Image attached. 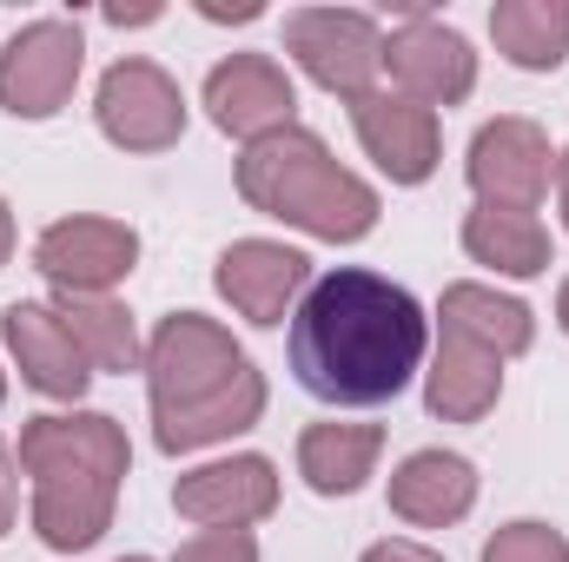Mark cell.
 <instances>
[{"label":"cell","instance_id":"obj_1","mask_svg":"<svg viewBox=\"0 0 569 562\" xmlns=\"http://www.w3.org/2000/svg\"><path fill=\"white\" fill-rule=\"evenodd\" d=\"M425 364V311L405 284L338 265L291 318V371L325 404H391Z\"/></svg>","mask_w":569,"mask_h":562},{"label":"cell","instance_id":"obj_2","mask_svg":"<svg viewBox=\"0 0 569 562\" xmlns=\"http://www.w3.org/2000/svg\"><path fill=\"white\" fill-rule=\"evenodd\" d=\"M146 384H152V423L159 450H199L232 430H252L266 411V378L246 364L232 331H219L199 311H172L146 351Z\"/></svg>","mask_w":569,"mask_h":562},{"label":"cell","instance_id":"obj_3","mask_svg":"<svg viewBox=\"0 0 569 562\" xmlns=\"http://www.w3.org/2000/svg\"><path fill=\"white\" fill-rule=\"evenodd\" d=\"M20 463L33 476V530L47 550H93L113 523V496L127 476V430L100 411L27 418Z\"/></svg>","mask_w":569,"mask_h":562},{"label":"cell","instance_id":"obj_4","mask_svg":"<svg viewBox=\"0 0 569 562\" xmlns=\"http://www.w3.org/2000/svg\"><path fill=\"white\" fill-rule=\"evenodd\" d=\"M239 199L266 219L311 232V239H331V245H351L378 225V192L358 172H345L325 152V140L305 127H284V133H266V140L246 145Z\"/></svg>","mask_w":569,"mask_h":562},{"label":"cell","instance_id":"obj_5","mask_svg":"<svg viewBox=\"0 0 569 562\" xmlns=\"http://www.w3.org/2000/svg\"><path fill=\"white\" fill-rule=\"evenodd\" d=\"M284 53L325 87V93H351L365 100L378 67H385V33L371 13H351V7H298L284 20Z\"/></svg>","mask_w":569,"mask_h":562},{"label":"cell","instance_id":"obj_6","mask_svg":"<svg viewBox=\"0 0 569 562\" xmlns=\"http://www.w3.org/2000/svg\"><path fill=\"white\" fill-rule=\"evenodd\" d=\"M87 40L73 20H33L0 47V107L13 120H53L73 100Z\"/></svg>","mask_w":569,"mask_h":562},{"label":"cell","instance_id":"obj_7","mask_svg":"<svg viewBox=\"0 0 569 562\" xmlns=\"http://www.w3.org/2000/svg\"><path fill=\"white\" fill-rule=\"evenodd\" d=\"M93 113H100V133L113 145H127V152H166V145L186 133V100L166 80V67H152V60L107 67Z\"/></svg>","mask_w":569,"mask_h":562},{"label":"cell","instance_id":"obj_8","mask_svg":"<svg viewBox=\"0 0 569 562\" xmlns=\"http://www.w3.org/2000/svg\"><path fill=\"white\" fill-rule=\"evenodd\" d=\"M385 67H391V80H398V93L405 100H418V107H457L470 87H477V53H470V40L457 33V27H443V20H405L391 40H385Z\"/></svg>","mask_w":569,"mask_h":562},{"label":"cell","instance_id":"obj_9","mask_svg":"<svg viewBox=\"0 0 569 562\" xmlns=\"http://www.w3.org/2000/svg\"><path fill=\"white\" fill-rule=\"evenodd\" d=\"M470 185L483 205H510V212H537V199L550 192V140L537 120H490L470 140Z\"/></svg>","mask_w":569,"mask_h":562},{"label":"cell","instance_id":"obj_10","mask_svg":"<svg viewBox=\"0 0 569 562\" xmlns=\"http://www.w3.org/2000/svg\"><path fill=\"white\" fill-rule=\"evenodd\" d=\"M206 107H212V127L232 133V140H266L291 127V80L272 53H232L206 73Z\"/></svg>","mask_w":569,"mask_h":562},{"label":"cell","instance_id":"obj_11","mask_svg":"<svg viewBox=\"0 0 569 562\" xmlns=\"http://www.w3.org/2000/svg\"><path fill=\"white\" fill-rule=\"evenodd\" d=\"M133 259H140V239L120 219H60L33 245V265L60 291H93V298H107V284L127 279Z\"/></svg>","mask_w":569,"mask_h":562},{"label":"cell","instance_id":"obj_12","mask_svg":"<svg viewBox=\"0 0 569 562\" xmlns=\"http://www.w3.org/2000/svg\"><path fill=\"white\" fill-rule=\"evenodd\" d=\"M172 510L206 523V530H246V523L279 510V476H272L266 456H226V463H206V470L179 476Z\"/></svg>","mask_w":569,"mask_h":562},{"label":"cell","instance_id":"obj_13","mask_svg":"<svg viewBox=\"0 0 569 562\" xmlns=\"http://www.w3.org/2000/svg\"><path fill=\"white\" fill-rule=\"evenodd\" d=\"M351 127L365 152L398 179V185H425L437 172V113L405 100V93H365L351 100Z\"/></svg>","mask_w":569,"mask_h":562},{"label":"cell","instance_id":"obj_14","mask_svg":"<svg viewBox=\"0 0 569 562\" xmlns=\"http://www.w3.org/2000/svg\"><path fill=\"white\" fill-rule=\"evenodd\" d=\"M0 331H7V351H13V364L27 371V384L33 391H47V398H80L87 384H93V364H87V351L73 344V331L60 324V311L53 304H7L0 311Z\"/></svg>","mask_w":569,"mask_h":562},{"label":"cell","instance_id":"obj_15","mask_svg":"<svg viewBox=\"0 0 569 562\" xmlns=\"http://www.w3.org/2000/svg\"><path fill=\"white\" fill-rule=\"evenodd\" d=\"M311 279V259L305 252H291L279 239H239L226 259H219V291H226V304L239 311V318H252V324H279L284 311H291V298L305 291Z\"/></svg>","mask_w":569,"mask_h":562},{"label":"cell","instance_id":"obj_16","mask_svg":"<svg viewBox=\"0 0 569 562\" xmlns=\"http://www.w3.org/2000/svg\"><path fill=\"white\" fill-rule=\"evenodd\" d=\"M477 503V470L457 450H418L391 476V510L418 530H443Z\"/></svg>","mask_w":569,"mask_h":562},{"label":"cell","instance_id":"obj_17","mask_svg":"<svg viewBox=\"0 0 569 562\" xmlns=\"http://www.w3.org/2000/svg\"><path fill=\"white\" fill-rule=\"evenodd\" d=\"M497 391H503V358L483 351V344H470V338H450V331H443L437 364H430V384H425L430 418L477 423L490 404H497Z\"/></svg>","mask_w":569,"mask_h":562},{"label":"cell","instance_id":"obj_18","mask_svg":"<svg viewBox=\"0 0 569 562\" xmlns=\"http://www.w3.org/2000/svg\"><path fill=\"white\" fill-rule=\"evenodd\" d=\"M463 252L503 279L550 272V232L537 225V212H510V205H477L463 219Z\"/></svg>","mask_w":569,"mask_h":562},{"label":"cell","instance_id":"obj_19","mask_svg":"<svg viewBox=\"0 0 569 562\" xmlns=\"http://www.w3.org/2000/svg\"><path fill=\"white\" fill-rule=\"evenodd\" d=\"M378 450H385L378 423H311L298 436V470H305V483L318 496H351L371 476Z\"/></svg>","mask_w":569,"mask_h":562},{"label":"cell","instance_id":"obj_20","mask_svg":"<svg viewBox=\"0 0 569 562\" xmlns=\"http://www.w3.org/2000/svg\"><path fill=\"white\" fill-rule=\"evenodd\" d=\"M437 318H443L450 338H470V344H483L497 358L530 351V331H537L530 324V304H517V298H503L490 284H450L443 304H437Z\"/></svg>","mask_w":569,"mask_h":562},{"label":"cell","instance_id":"obj_21","mask_svg":"<svg viewBox=\"0 0 569 562\" xmlns=\"http://www.w3.org/2000/svg\"><path fill=\"white\" fill-rule=\"evenodd\" d=\"M490 40L530 73H550L569 60V0H497L490 7Z\"/></svg>","mask_w":569,"mask_h":562},{"label":"cell","instance_id":"obj_22","mask_svg":"<svg viewBox=\"0 0 569 562\" xmlns=\"http://www.w3.org/2000/svg\"><path fill=\"white\" fill-rule=\"evenodd\" d=\"M60 324L73 331V344L87 351L93 371H133L140 364V338H133V318L113 304V298H93V291H60L53 298Z\"/></svg>","mask_w":569,"mask_h":562},{"label":"cell","instance_id":"obj_23","mask_svg":"<svg viewBox=\"0 0 569 562\" xmlns=\"http://www.w3.org/2000/svg\"><path fill=\"white\" fill-rule=\"evenodd\" d=\"M483 562H569V536L550 523H510L483 543Z\"/></svg>","mask_w":569,"mask_h":562},{"label":"cell","instance_id":"obj_24","mask_svg":"<svg viewBox=\"0 0 569 562\" xmlns=\"http://www.w3.org/2000/svg\"><path fill=\"white\" fill-rule=\"evenodd\" d=\"M172 562H259V543H252V530H206V536L179 543Z\"/></svg>","mask_w":569,"mask_h":562},{"label":"cell","instance_id":"obj_25","mask_svg":"<svg viewBox=\"0 0 569 562\" xmlns=\"http://www.w3.org/2000/svg\"><path fill=\"white\" fill-rule=\"evenodd\" d=\"M13 503H20V483H13V450L0 443V536L13 530Z\"/></svg>","mask_w":569,"mask_h":562},{"label":"cell","instance_id":"obj_26","mask_svg":"<svg viewBox=\"0 0 569 562\" xmlns=\"http://www.w3.org/2000/svg\"><path fill=\"white\" fill-rule=\"evenodd\" d=\"M365 562H443L437 550H425V543H371L365 550Z\"/></svg>","mask_w":569,"mask_h":562},{"label":"cell","instance_id":"obj_27","mask_svg":"<svg viewBox=\"0 0 569 562\" xmlns=\"http://www.w3.org/2000/svg\"><path fill=\"white\" fill-rule=\"evenodd\" d=\"M199 13H206V20H259L252 0H239V7H226V0H199Z\"/></svg>","mask_w":569,"mask_h":562},{"label":"cell","instance_id":"obj_28","mask_svg":"<svg viewBox=\"0 0 569 562\" xmlns=\"http://www.w3.org/2000/svg\"><path fill=\"white\" fill-rule=\"evenodd\" d=\"M113 27H140V20H159V7H107Z\"/></svg>","mask_w":569,"mask_h":562},{"label":"cell","instance_id":"obj_29","mask_svg":"<svg viewBox=\"0 0 569 562\" xmlns=\"http://www.w3.org/2000/svg\"><path fill=\"white\" fill-rule=\"evenodd\" d=\"M13 259V212H7V199H0V265Z\"/></svg>","mask_w":569,"mask_h":562},{"label":"cell","instance_id":"obj_30","mask_svg":"<svg viewBox=\"0 0 569 562\" xmlns=\"http://www.w3.org/2000/svg\"><path fill=\"white\" fill-rule=\"evenodd\" d=\"M557 199H563V225H569V152L557 159Z\"/></svg>","mask_w":569,"mask_h":562},{"label":"cell","instance_id":"obj_31","mask_svg":"<svg viewBox=\"0 0 569 562\" xmlns=\"http://www.w3.org/2000/svg\"><path fill=\"white\" fill-rule=\"evenodd\" d=\"M557 324L569 331V279H563V291H557Z\"/></svg>","mask_w":569,"mask_h":562},{"label":"cell","instance_id":"obj_32","mask_svg":"<svg viewBox=\"0 0 569 562\" xmlns=\"http://www.w3.org/2000/svg\"><path fill=\"white\" fill-rule=\"evenodd\" d=\"M120 562H146V556H120Z\"/></svg>","mask_w":569,"mask_h":562},{"label":"cell","instance_id":"obj_33","mask_svg":"<svg viewBox=\"0 0 569 562\" xmlns=\"http://www.w3.org/2000/svg\"><path fill=\"white\" fill-rule=\"evenodd\" d=\"M0 391H7V384H0Z\"/></svg>","mask_w":569,"mask_h":562}]
</instances>
